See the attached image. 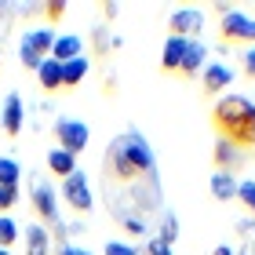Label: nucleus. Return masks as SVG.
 Instances as JSON below:
<instances>
[{
	"label": "nucleus",
	"instance_id": "nucleus-4",
	"mask_svg": "<svg viewBox=\"0 0 255 255\" xmlns=\"http://www.w3.org/2000/svg\"><path fill=\"white\" fill-rule=\"evenodd\" d=\"M88 124L84 121H73V117H62V121H55V142H59V149H66V153H84L88 149Z\"/></svg>",
	"mask_w": 255,
	"mask_h": 255
},
{
	"label": "nucleus",
	"instance_id": "nucleus-14",
	"mask_svg": "<svg viewBox=\"0 0 255 255\" xmlns=\"http://www.w3.org/2000/svg\"><path fill=\"white\" fill-rule=\"evenodd\" d=\"M26 255H51V230L33 223L26 226Z\"/></svg>",
	"mask_w": 255,
	"mask_h": 255
},
{
	"label": "nucleus",
	"instance_id": "nucleus-1",
	"mask_svg": "<svg viewBox=\"0 0 255 255\" xmlns=\"http://www.w3.org/2000/svg\"><path fill=\"white\" fill-rule=\"evenodd\" d=\"M153 179H157V160H153L146 135L135 131V128L121 131L102 153V182H106V190L121 193V190H135Z\"/></svg>",
	"mask_w": 255,
	"mask_h": 255
},
{
	"label": "nucleus",
	"instance_id": "nucleus-15",
	"mask_svg": "<svg viewBox=\"0 0 255 255\" xmlns=\"http://www.w3.org/2000/svg\"><path fill=\"white\" fill-rule=\"evenodd\" d=\"M37 80H40V88L48 91V95L62 91V62H55V59H44V62L37 66Z\"/></svg>",
	"mask_w": 255,
	"mask_h": 255
},
{
	"label": "nucleus",
	"instance_id": "nucleus-7",
	"mask_svg": "<svg viewBox=\"0 0 255 255\" xmlns=\"http://www.w3.org/2000/svg\"><path fill=\"white\" fill-rule=\"evenodd\" d=\"M29 201H33V212H37L40 226H55V223H59V197H55V190L44 179L33 182V197H29Z\"/></svg>",
	"mask_w": 255,
	"mask_h": 255
},
{
	"label": "nucleus",
	"instance_id": "nucleus-33",
	"mask_svg": "<svg viewBox=\"0 0 255 255\" xmlns=\"http://www.w3.org/2000/svg\"><path fill=\"white\" fill-rule=\"evenodd\" d=\"M234 255H255V241H245V245H241Z\"/></svg>",
	"mask_w": 255,
	"mask_h": 255
},
{
	"label": "nucleus",
	"instance_id": "nucleus-13",
	"mask_svg": "<svg viewBox=\"0 0 255 255\" xmlns=\"http://www.w3.org/2000/svg\"><path fill=\"white\" fill-rule=\"evenodd\" d=\"M84 55V37H77V33H62V37H55V48L48 59L55 62H69V59H80Z\"/></svg>",
	"mask_w": 255,
	"mask_h": 255
},
{
	"label": "nucleus",
	"instance_id": "nucleus-31",
	"mask_svg": "<svg viewBox=\"0 0 255 255\" xmlns=\"http://www.w3.org/2000/svg\"><path fill=\"white\" fill-rule=\"evenodd\" d=\"M234 230H237V237H245V241H248V237L255 234V219H241Z\"/></svg>",
	"mask_w": 255,
	"mask_h": 255
},
{
	"label": "nucleus",
	"instance_id": "nucleus-22",
	"mask_svg": "<svg viewBox=\"0 0 255 255\" xmlns=\"http://www.w3.org/2000/svg\"><path fill=\"white\" fill-rule=\"evenodd\" d=\"M18 241V223L11 215H0V248H7L11 252V245Z\"/></svg>",
	"mask_w": 255,
	"mask_h": 255
},
{
	"label": "nucleus",
	"instance_id": "nucleus-17",
	"mask_svg": "<svg viewBox=\"0 0 255 255\" xmlns=\"http://www.w3.org/2000/svg\"><path fill=\"white\" fill-rule=\"evenodd\" d=\"M88 69H91V62H88V55H80V59H69V62H62V91H73L80 80L88 77Z\"/></svg>",
	"mask_w": 255,
	"mask_h": 255
},
{
	"label": "nucleus",
	"instance_id": "nucleus-19",
	"mask_svg": "<svg viewBox=\"0 0 255 255\" xmlns=\"http://www.w3.org/2000/svg\"><path fill=\"white\" fill-rule=\"evenodd\" d=\"M48 168H51V171H55V175H59V179H69V175H73V171H77V157L55 146L51 153H48Z\"/></svg>",
	"mask_w": 255,
	"mask_h": 255
},
{
	"label": "nucleus",
	"instance_id": "nucleus-21",
	"mask_svg": "<svg viewBox=\"0 0 255 255\" xmlns=\"http://www.w3.org/2000/svg\"><path fill=\"white\" fill-rule=\"evenodd\" d=\"M18 182H22V168H18V160H15V157H0V186L18 190Z\"/></svg>",
	"mask_w": 255,
	"mask_h": 255
},
{
	"label": "nucleus",
	"instance_id": "nucleus-12",
	"mask_svg": "<svg viewBox=\"0 0 255 255\" xmlns=\"http://www.w3.org/2000/svg\"><path fill=\"white\" fill-rule=\"evenodd\" d=\"M18 48H22V51H33L37 59H48V55H51V48H55V29H48V26H37V29L22 33Z\"/></svg>",
	"mask_w": 255,
	"mask_h": 255
},
{
	"label": "nucleus",
	"instance_id": "nucleus-5",
	"mask_svg": "<svg viewBox=\"0 0 255 255\" xmlns=\"http://www.w3.org/2000/svg\"><path fill=\"white\" fill-rule=\"evenodd\" d=\"M62 201L73 208L77 215H88L91 208H95V197H91V186H88V175L84 171H73L69 179H62Z\"/></svg>",
	"mask_w": 255,
	"mask_h": 255
},
{
	"label": "nucleus",
	"instance_id": "nucleus-35",
	"mask_svg": "<svg viewBox=\"0 0 255 255\" xmlns=\"http://www.w3.org/2000/svg\"><path fill=\"white\" fill-rule=\"evenodd\" d=\"M0 255H11V252H7V248H0Z\"/></svg>",
	"mask_w": 255,
	"mask_h": 255
},
{
	"label": "nucleus",
	"instance_id": "nucleus-25",
	"mask_svg": "<svg viewBox=\"0 0 255 255\" xmlns=\"http://www.w3.org/2000/svg\"><path fill=\"white\" fill-rule=\"evenodd\" d=\"M110 29L106 26H95L91 29V48H95V55H102V59H106V51H110Z\"/></svg>",
	"mask_w": 255,
	"mask_h": 255
},
{
	"label": "nucleus",
	"instance_id": "nucleus-24",
	"mask_svg": "<svg viewBox=\"0 0 255 255\" xmlns=\"http://www.w3.org/2000/svg\"><path fill=\"white\" fill-rule=\"evenodd\" d=\"M40 15L48 18V29H51L55 22H62V18L69 15V4H62V0H51V4H44V7H40Z\"/></svg>",
	"mask_w": 255,
	"mask_h": 255
},
{
	"label": "nucleus",
	"instance_id": "nucleus-10",
	"mask_svg": "<svg viewBox=\"0 0 255 255\" xmlns=\"http://www.w3.org/2000/svg\"><path fill=\"white\" fill-rule=\"evenodd\" d=\"M22 121H26V106H22V95H18V91H11V95L0 102V128H4V135H7V138H18Z\"/></svg>",
	"mask_w": 255,
	"mask_h": 255
},
{
	"label": "nucleus",
	"instance_id": "nucleus-29",
	"mask_svg": "<svg viewBox=\"0 0 255 255\" xmlns=\"http://www.w3.org/2000/svg\"><path fill=\"white\" fill-rule=\"evenodd\" d=\"M142 255H175V252H171V248L164 245V241L149 237V241H146V248H142Z\"/></svg>",
	"mask_w": 255,
	"mask_h": 255
},
{
	"label": "nucleus",
	"instance_id": "nucleus-30",
	"mask_svg": "<svg viewBox=\"0 0 255 255\" xmlns=\"http://www.w3.org/2000/svg\"><path fill=\"white\" fill-rule=\"evenodd\" d=\"M241 69H245V77L255 80V48H245V51H241Z\"/></svg>",
	"mask_w": 255,
	"mask_h": 255
},
{
	"label": "nucleus",
	"instance_id": "nucleus-27",
	"mask_svg": "<svg viewBox=\"0 0 255 255\" xmlns=\"http://www.w3.org/2000/svg\"><path fill=\"white\" fill-rule=\"evenodd\" d=\"M106 255H142L135 245H124V241H106Z\"/></svg>",
	"mask_w": 255,
	"mask_h": 255
},
{
	"label": "nucleus",
	"instance_id": "nucleus-9",
	"mask_svg": "<svg viewBox=\"0 0 255 255\" xmlns=\"http://www.w3.org/2000/svg\"><path fill=\"white\" fill-rule=\"evenodd\" d=\"M212 164H215V171L234 175V171H241V168L248 164V153H245V149H237V146H230V142H223V138H215V146H212Z\"/></svg>",
	"mask_w": 255,
	"mask_h": 255
},
{
	"label": "nucleus",
	"instance_id": "nucleus-18",
	"mask_svg": "<svg viewBox=\"0 0 255 255\" xmlns=\"http://www.w3.org/2000/svg\"><path fill=\"white\" fill-rule=\"evenodd\" d=\"M182 51H186V40H182V37H168L164 51H160V69H164V73H179Z\"/></svg>",
	"mask_w": 255,
	"mask_h": 255
},
{
	"label": "nucleus",
	"instance_id": "nucleus-2",
	"mask_svg": "<svg viewBox=\"0 0 255 255\" xmlns=\"http://www.w3.org/2000/svg\"><path fill=\"white\" fill-rule=\"evenodd\" d=\"M208 124H212L215 138H223V142L245 149V153H252V149H255V102H252V99L226 91L223 99L212 102Z\"/></svg>",
	"mask_w": 255,
	"mask_h": 255
},
{
	"label": "nucleus",
	"instance_id": "nucleus-23",
	"mask_svg": "<svg viewBox=\"0 0 255 255\" xmlns=\"http://www.w3.org/2000/svg\"><path fill=\"white\" fill-rule=\"evenodd\" d=\"M237 204H245L252 219H255V179H241L237 182Z\"/></svg>",
	"mask_w": 255,
	"mask_h": 255
},
{
	"label": "nucleus",
	"instance_id": "nucleus-8",
	"mask_svg": "<svg viewBox=\"0 0 255 255\" xmlns=\"http://www.w3.org/2000/svg\"><path fill=\"white\" fill-rule=\"evenodd\" d=\"M168 29L171 37H182V40H197V33L204 29V11L197 7H179L168 15Z\"/></svg>",
	"mask_w": 255,
	"mask_h": 255
},
{
	"label": "nucleus",
	"instance_id": "nucleus-20",
	"mask_svg": "<svg viewBox=\"0 0 255 255\" xmlns=\"http://www.w3.org/2000/svg\"><path fill=\"white\" fill-rule=\"evenodd\" d=\"M157 241H164L168 248L179 241V215H175V212H160V223H157Z\"/></svg>",
	"mask_w": 255,
	"mask_h": 255
},
{
	"label": "nucleus",
	"instance_id": "nucleus-3",
	"mask_svg": "<svg viewBox=\"0 0 255 255\" xmlns=\"http://www.w3.org/2000/svg\"><path fill=\"white\" fill-rule=\"evenodd\" d=\"M219 44L223 48H255V18L245 11H230L219 18Z\"/></svg>",
	"mask_w": 255,
	"mask_h": 255
},
{
	"label": "nucleus",
	"instance_id": "nucleus-6",
	"mask_svg": "<svg viewBox=\"0 0 255 255\" xmlns=\"http://www.w3.org/2000/svg\"><path fill=\"white\" fill-rule=\"evenodd\" d=\"M230 84H234V69H230L226 62H208L204 73H201V91L204 99H223Z\"/></svg>",
	"mask_w": 255,
	"mask_h": 255
},
{
	"label": "nucleus",
	"instance_id": "nucleus-26",
	"mask_svg": "<svg viewBox=\"0 0 255 255\" xmlns=\"http://www.w3.org/2000/svg\"><path fill=\"white\" fill-rule=\"evenodd\" d=\"M121 226H124V234H131V237H146V234H149L146 219H138V215H128V219H121Z\"/></svg>",
	"mask_w": 255,
	"mask_h": 255
},
{
	"label": "nucleus",
	"instance_id": "nucleus-28",
	"mask_svg": "<svg viewBox=\"0 0 255 255\" xmlns=\"http://www.w3.org/2000/svg\"><path fill=\"white\" fill-rule=\"evenodd\" d=\"M18 201V190H7V186H0V215H7L11 208H15Z\"/></svg>",
	"mask_w": 255,
	"mask_h": 255
},
{
	"label": "nucleus",
	"instance_id": "nucleus-16",
	"mask_svg": "<svg viewBox=\"0 0 255 255\" xmlns=\"http://www.w3.org/2000/svg\"><path fill=\"white\" fill-rule=\"evenodd\" d=\"M208 190H212L215 201H237V179L226 175V171H212V179H208Z\"/></svg>",
	"mask_w": 255,
	"mask_h": 255
},
{
	"label": "nucleus",
	"instance_id": "nucleus-34",
	"mask_svg": "<svg viewBox=\"0 0 255 255\" xmlns=\"http://www.w3.org/2000/svg\"><path fill=\"white\" fill-rule=\"evenodd\" d=\"M212 255H234V248H230V245H219V248H212Z\"/></svg>",
	"mask_w": 255,
	"mask_h": 255
},
{
	"label": "nucleus",
	"instance_id": "nucleus-32",
	"mask_svg": "<svg viewBox=\"0 0 255 255\" xmlns=\"http://www.w3.org/2000/svg\"><path fill=\"white\" fill-rule=\"evenodd\" d=\"M55 255H91V252H84V248H77V245H69V241H66V245H59Z\"/></svg>",
	"mask_w": 255,
	"mask_h": 255
},
{
	"label": "nucleus",
	"instance_id": "nucleus-11",
	"mask_svg": "<svg viewBox=\"0 0 255 255\" xmlns=\"http://www.w3.org/2000/svg\"><path fill=\"white\" fill-rule=\"evenodd\" d=\"M204 66H208V48L201 40H186V51H182V62H179V77L193 80L197 73H204Z\"/></svg>",
	"mask_w": 255,
	"mask_h": 255
}]
</instances>
